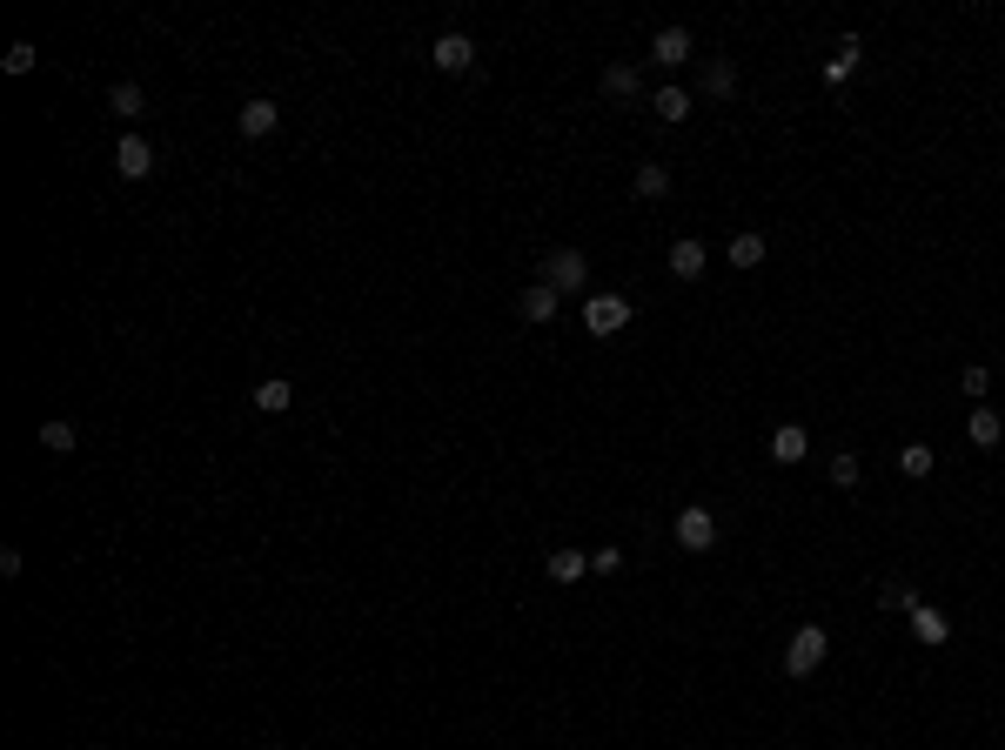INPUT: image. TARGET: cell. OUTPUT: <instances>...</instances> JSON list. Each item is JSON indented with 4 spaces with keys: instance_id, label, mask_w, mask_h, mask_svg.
Instances as JSON below:
<instances>
[{
    "instance_id": "cell-1",
    "label": "cell",
    "mask_w": 1005,
    "mask_h": 750,
    "mask_svg": "<svg viewBox=\"0 0 1005 750\" xmlns=\"http://www.w3.org/2000/svg\"><path fill=\"white\" fill-rule=\"evenodd\" d=\"M825 650H831L825 630H818V623H798L791 643H784V677H811V670L825 663Z\"/></svg>"
},
{
    "instance_id": "cell-2",
    "label": "cell",
    "mask_w": 1005,
    "mask_h": 750,
    "mask_svg": "<svg viewBox=\"0 0 1005 750\" xmlns=\"http://www.w3.org/2000/svg\"><path fill=\"white\" fill-rule=\"evenodd\" d=\"M536 282H550L557 295H583V282H590V262H583L577 248H550L543 255V275Z\"/></svg>"
},
{
    "instance_id": "cell-3",
    "label": "cell",
    "mask_w": 1005,
    "mask_h": 750,
    "mask_svg": "<svg viewBox=\"0 0 1005 750\" xmlns=\"http://www.w3.org/2000/svg\"><path fill=\"white\" fill-rule=\"evenodd\" d=\"M624 322H630V295H583V329L597 342H610Z\"/></svg>"
},
{
    "instance_id": "cell-4",
    "label": "cell",
    "mask_w": 1005,
    "mask_h": 750,
    "mask_svg": "<svg viewBox=\"0 0 1005 750\" xmlns=\"http://www.w3.org/2000/svg\"><path fill=\"white\" fill-rule=\"evenodd\" d=\"M114 175L121 181H148L155 175V148H148L141 134H121V141H114Z\"/></svg>"
},
{
    "instance_id": "cell-5",
    "label": "cell",
    "mask_w": 1005,
    "mask_h": 750,
    "mask_svg": "<svg viewBox=\"0 0 1005 750\" xmlns=\"http://www.w3.org/2000/svg\"><path fill=\"white\" fill-rule=\"evenodd\" d=\"M677 543H684L691 556H704V550H711V543H717L711 509H697V503H684V509H677Z\"/></svg>"
},
{
    "instance_id": "cell-6",
    "label": "cell",
    "mask_w": 1005,
    "mask_h": 750,
    "mask_svg": "<svg viewBox=\"0 0 1005 750\" xmlns=\"http://www.w3.org/2000/svg\"><path fill=\"white\" fill-rule=\"evenodd\" d=\"M429 61L443 67V74H469V67H476V41H469V34H436Z\"/></svg>"
},
{
    "instance_id": "cell-7",
    "label": "cell",
    "mask_w": 1005,
    "mask_h": 750,
    "mask_svg": "<svg viewBox=\"0 0 1005 750\" xmlns=\"http://www.w3.org/2000/svg\"><path fill=\"white\" fill-rule=\"evenodd\" d=\"M691 54H697L691 27H657V41H650V61H657V67H684Z\"/></svg>"
},
{
    "instance_id": "cell-8",
    "label": "cell",
    "mask_w": 1005,
    "mask_h": 750,
    "mask_svg": "<svg viewBox=\"0 0 1005 750\" xmlns=\"http://www.w3.org/2000/svg\"><path fill=\"white\" fill-rule=\"evenodd\" d=\"M557 309H563V295L550 282H530L516 295V315H523V322H557Z\"/></svg>"
},
{
    "instance_id": "cell-9",
    "label": "cell",
    "mask_w": 1005,
    "mask_h": 750,
    "mask_svg": "<svg viewBox=\"0 0 1005 750\" xmlns=\"http://www.w3.org/2000/svg\"><path fill=\"white\" fill-rule=\"evenodd\" d=\"M275 121H282V108H275V101H262V94H255V101H242V114H235V128H242L248 141L275 134Z\"/></svg>"
},
{
    "instance_id": "cell-10",
    "label": "cell",
    "mask_w": 1005,
    "mask_h": 750,
    "mask_svg": "<svg viewBox=\"0 0 1005 750\" xmlns=\"http://www.w3.org/2000/svg\"><path fill=\"white\" fill-rule=\"evenodd\" d=\"M603 94H610V101H637V94H644V74L630 61H610L603 67Z\"/></svg>"
},
{
    "instance_id": "cell-11",
    "label": "cell",
    "mask_w": 1005,
    "mask_h": 750,
    "mask_svg": "<svg viewBox=\"0 0 1005 750\" xmlns=\"http://www.w3.org/2000/svg\"><path fill=\"white\" fill-rule=\"evenodd\" d=\"M771 456H778V463H804V456H811V429H798V422L771 429Z\"/></svg>"
},
{
    "instance_id": "cell-12",
    "label": "cell",
    "mask_w": 1005,
    "mask_h": 750,
    "mask_svg": "<svg viewBox=\"0 0 1005 750\" xmlns=\"http://www.w3.org/2000/svg\"><path fill=\"white\" fill-rule=\"evenodd\" d=\"M670 275H677V282H697V275H704V242H697V235L670 242Z\"/></svg>"
},
{
    "instance_id": "cell-13",
    "label": "cell",
    "mask_w": 1005,
    "mask_h": 750,
    "mask_svg": "<svg viewBox=\"0 0 1005 750\" xmlns=\"http://www.w3.org/2000/svg\"><path fill=\"white\" fill-rule=\"evenodd\" d=\"M289 402H295V382H289V375H268V382H255V409H262V416H282Z\"/></svg>"
},
{
    "instance_id": "cell-14",
    "label": "cell",
    "mask_w": 1005,
    "mask_h": 750,
    "mask_svg": "<svg viewBox=\"0 0 1005 750\" xmlns=\"http://www.w3.org/2000/svg\"><path fill=\"white\" fill-rule=\"evenodd\" d=\"M912 630H918V643H945V637H952V623H945V610H932L925 596L912 603Z\"/></svg>"
},
{
    "instance_id": "cell-15",
    "label": "cell",
    "mask_w": 1005,
    "mask_h": 750,
    "mask_svg": "<svg viewBox=\"0 0 1005 750\" xmlns=\"http://www.w3.org/2000/svg\"><path fill=\"white\" fill-rule=\"evenodd\" d=\"M543 570H550V583H583V576H590V556L583 550H550Z\"/></svg>"
},
{
    "instance_id": "cell-16",
    "label": "cell",
    "mask_w": 1005,
    "mask_h": 750,
    "mask_svg": "<svg viewBox=\"0 0 1005 750\" xmlns=\"http://www.w3.org/2000/svg\"><path fill=\"white\" fill-rule=\"evenodd\" d=\"M858 61H865V47H858V34H845V41H838V54L825 61V81H851V74H858Z\"/></svg>"
},
{
    "instance_id": "cell-17",
    "label": "cell",
    "mask_w": 1005,
    "mask_h": 750,
    "mask_svg": "<svg viewBox=\"0 0 1005 750\" xmlns=\"http://www.w3.org/2000/svg\"><path fill=\"white\" fill-rule=\"evenodd\" d=\"M965 436L979 442V449H999V442H1005V422H999V416H992V409L979 402V409H972V422H965Z\"/></svg>"
},
{
    "instance_id": "cell-18",
    "label": "cell",
    "mask_w": 1005,
    "mask_h": 750,
    "mask_svg": "<svg viewBox=\"0 0 1005 750\" xmlns=\"http://www.w3.org/2000/svg\"><path fill=\"white\" fill-rule=\"evenodd\" d=\"M650 108H657V121L677 128V121H691V94H684V88H657V94H650Z\"/></svg>"
},
{
    "instance_id": "cell-19",
    "label": "cell",
    "mask_w": 1005,
    "mask_h": 750,
    "mask_svg": "<svg viewBox=\"0 0 1005 750\" xmlns=\"http://www.w3.org/2000/svg\"><path fill=\"white\" fill-rule=\"evenodd\" d=\"M637 195H644V201H664L670 195V168H664V161H644V168H637Z\"/></svg>"
},
{
    "instance_id": "cell-20",
    "label": "cell",
    "mask_w": 1005,
    "mask_h": 750,
    "mask_svg": "<svg viewBox=\"0 0 1005 750\" xmlns=\"http://www.w3.org/2000/svg\"><path fill=\"white\" fill-rule=\"evenodd\" d=\"M108 108L121 114V121H134V114H141V88H134V81H114V88H108Z\"/></svg>"
},
{
    "instance_id": "cell-21",
    "label": "cell",
    "mask_w": 1005,
    "mask_h": 750,
    "mask_svg": "<svg viewBox=\"0 0 1005 750\" xmlns=\"http://www.w3.org/2000/svg\"><path fill=\"white\" fill-rule=\"evenodd\" d=\"M764 262V235H731V268H758Z\"/></svg>"
},
{
    "instance_id": "cell-22",
    "label": "cell",
    "mask_w": 1005,
    "mask_h": 750,
    "mask_svg": "<svg viewBox=\"0 0 1005 750\" xmlns=\"http://www.w3.org/2000/svg\"><path fill=\"white\" fill-rule=\"evenodd\" d=\"M41 449L67 456V449H74V422H61V416H54V422H41Z\"/></svg>"
},
{
    "instance_id": "cell-23",
    "label": "cell",
    "mask_w": 1005,
    "mask_h": 750,
    "mask_svg": "<svg viewBox=\"0 0 1005 750\" xmlns=\"http://www.w3.org/2000/svg\"><path fill=\"white\" fill-rule=\"evenodd\" d=\"M737 88V67L731 61H704V94H731Z\"/></svg>"
},
{
    "instance_id": "cell-24",
    "label": "cell",
    "mask_w": 1005,
    "mask_h": 750,
    "mask_svg": "<svg viewBox=\"0 0 1005 750\" xmlns=\"http://www.w3.org/2000/svg\"><path fill=\"white\" fill-rule=\"evenodd\" d=\"M898 469H905V476H932V449H925V442H905V449H898Z\"/></svg>"
},
{
    "instance_id": "cell-25",
    "label": "cell",
    "mask_w": 1005,
    "mask_h": 750,
    "mask_svg": "<svg viewBox=\"0 0 1005 750\" xmlns=\"http://www.w3.org/2000/svg\"><path fill=\"white\" fill-rule=\"evenodd\" d=\"M912 603H918V590H905V583H885V590H878V610H905V617H912Z\"/></svg>"
},
{
    "instance_id": "cell-26",
    "label": "cell",
    "mask_w": 1005,
    "mask_h": 750,
    "mask_svg": "<svg viewBox=\"0 0 1005 750\" xmlns=\"http://www.w3.org/2000/svg\"><path fill=\"white\" fill-rule=\"evenodd\" d=\"M831 483H838V489H858V456H851V449H838V456H831Z\"/></svg>"
},
{
    "instance_id": "cell-27",
    "label": "cell",
    "mask_w": 1005,
    "mask_h": 750,
    "mask_svg": "<svg viewBox=\"0 0 1005 750\" xmlns=\"http://www.w3.org/2000/svg\"><path fill=\"white\" fill-rule=\"evenodd\" d=\"M959 389H965L972 402H985V389H992V369H979V362H972V369L959 375Z\"/></svg>"
},
{
    "instance_id": "cell-28",
    "label": "cell",
    "mask_w": 1005,
    "mask_h": 750,
    "mask_svg": "<svg viewBox=\"0 0 1005 750\" xmlns=\"http://www.w3.org/2000/svg\"><path fill=\"white\" fill-rule=\"evenodd\" d=\"M27 67H34V47L14 41V47H7V74H27Z\"/></svg>"
},
{
    "instance_id": "cell-29",
    "label": "cell",
    "mask_w": 1005,
    "mask_h": 750,
    "mask_svg": "<svg viewBox=\"0 0 1005 750\" xmlns=\"http://www.w3.org/2000/svg\"><path fill=\"white\" fill-rule=\"evenodd\" d=\"M617 563H624V550H597V556H590V570H597V576H610Z\"/></svg>"
}]
</instances>
